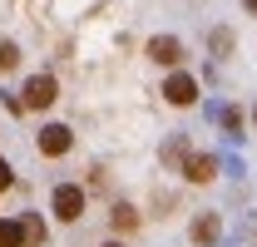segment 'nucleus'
<instances>
[{"label":"nucleus","mask_w":257,"mask_h":247,"mask_svg":"<svg viewBox=\"0 0 257 247\" xmlns=\"http://www.w3.org/2000/svg\"><path fill=\"white\" fill-rule=\"evenodd\" d=\"M25 242H45V222L40 217H25Z\"/></svg>","instance_id":"9b49d317"},{"label":"nucleus","mask_w":257,"mask_h":247,"mask_svg":"<svg viewBox=\"0 0 257 247\" xmlns=\"http://www.w3.org/2000/svg\"><path fill=\"white\" fill-rule=\"evenodd\" d=\"M104 247H124V242H104Z\"/></svg>","instance_id":"dca6fc26"},{"label":"nucleus","mask_w":257,"mask_h":247,"mask_svg":"<svg viewBox=\"0 0 257 247\" xmlns=\"http://www.w3.org/2000/svg\"><path fill=\"white\" fill-rule=\"evenodd\" d=\"M252 119H257V109H252Z\"/></svg>","instance_id":"f3484780"},{"label":"nucleus","mask_w":257,"mask_h":247,"mask_svg":"<svg viewBox=\"0 0 257 247\" xmlns=\"http://www.w3.org/2000/svg\"><path fill=\"white\" fill-rule=\"evenodd\" d=\"M223 129H232V134H237V129H242V114H237V109H227V114H223Z\"/></svg>","instance_id":"ddd939ff"},{"label":"nucleus","mask_w":257,"mask_h":247,"mask_svg":"<svg viewBox=\"0 0 257 247\" xmlns=\"http://www.w3.org/2000/svg\"><path fill=\"white\" fill-rule=\"evenodd\" d=\"M0 247H25V222L0 217Z\"/></svg>","instance_id":"6e6552de"},{"label":"nucleus","mask_w":257,"mask_h":247,"mask_svg":"<svg viewBox=\"0 0 257 247\" xmlns=\"http://www.w3.org/2000/svg\"><path fill=\"white\" fill-rule=\"evenodd\" d=\"M218 232H223V222H218V217L208 213V217H193V242H218Z\"/></svg>","instance_id":"0eeeda50"},{"label":"nucleus","mask_w":257,"mask_h":247,"mask_svg":"<svg viewBox=\"0 0 257 247\" xmlns=\"http://www.w3.org/2000/svg\"><path fill=\"white\" fill-rule=\"evenodd\" d=\"M213 50L227 55V50H232V30H213Z\"/></svg>","instance_id":"f8f14e48"},{"label":"nucleus","mask_w":257,"mask_h":247,"mask_svg":"<svg viewBox=\"0 0 257 247\" xmlns=\"http://www.w3.org/2000/svg\"><path fill=\"white\" fill-rule=\"evenodd\" d=\"M242 5H247V10H257V0H242Z\"/></svg>","instance_id":"2eb2a0df"},{"label":"nucleus","mask_w":257,"mask_h":247,"mask_svg":"<svg viewBox=\"0 0 257 247\" xmlns=\"http://www.w3.org/2000/svg\"><path fill=\"white\" fill-rule=\"evenodd\" d=\"M55 99H60L55 74H35V79H25V109H50Z\"/></svg>","instance_id":"f257e3e1"},{"label":"nucleus","mask_w":257,"mask_h":247,"mask_svg":"<svg viewBox=\"0 0 257 247\" xmlns=\"http://www.w3.org/2000/svg\"><path fill=\"white\" fill-rule=\"evenodd\" d=\"M15 64H20V45H15V40H0V74L15 69Z\"/></svg>","instance_id":"9d476101"},{"label":"nucleus","mask_w":257,"mask_h":247,"mask_svg":"<svg viewBox=\"0 0 257 247\" xmlns=\"http://www.w3.org/2000/svg\"><path fill=\"white\" fill-rule=\"evenodd\" d=\"M35 144H40V154H45V158H60V154H69V144H74V134H69L64 124H45Z\"/></svg>","instance_id":"7ed1b4c3"},{"label":"nucleus","mask_w":257,"mask_h":247,"mask_svg":"<svg viewBox=\"0 0 257 247\" xmlns=\"http://www.w3.org/2000/svg\"><path fill=\"white\" fill-rule=\"evenodd\" d=\"M10 178H15V173H10V163H0V193L10 188Z\"/></svg>","instance_id":"4468645a"},{"label":"nucleus","mask_w":257,"mask_h":247,"mask_svg":"<svg viewBox=\"0 0 257 247\" xmlns=\"http://www.w3.org/2000/svg\"><path fill=\"white\" fill-rule=\"evenodd\" d=\"M163 99L178 104V109H188L193 99H198V79H193V74H168V79H163Z\"/></svg>","instance_id":"20e7f679"},{"label":"nucleus","mask_w":257,"mask_h":247,"mask_svg":"<svg viewBox=\"0 0 257 247\" xmlns=\"http://www.w3.org/2000/svg\"><path fill=\"white\" fill-rule=\"evenodd\" d=\"M149 60H159V64L173 69V64L183 60V45H178L173 35H154V40H149Z\"/></svg>","instance_id":"423d86ee"},{"label":"nucleus","mask_w":257,"mask_h":247,"mask_svg":"<svg viewBox=\"0 0 257 247\" xmlns=\"http://www.w3.org/2000/svg\"><path fill=\"white\" fill-rule=\"evenodd\" d=\"M114 227H119V232H134V227H139V213H134L128 203H119V208H114Z\"/></svg>","instance_id":"1a4fd4ad"},{"label":"nucleus","mask_w":257,"mask_h":247,"mask_svg":"<svg viewBox=\"0 0 257 247\" xmlns=\"http://www.w3.org/2000/svg\"><path fill=\"white\" fill-rule=\"evenodd\" d=\"M79 213H84V188L60 183V188H55V217H60V222H74Z\"/></svg>","instance_id":"f03ea898"},{"label":"nucleus","mask_w":257,"mask_h":247,"mask_svg":"<svg viewBox=\"0 0 257 247\" xmlns=\"http://www.w3.org/2000/svg\"><path fill=\"white\" fill-rule=\"evenodd\" d=\"M183 173H188V183H213L218 178V158L213 154H188L183 158Z\"/></svg>","instance_id":"39448f33"}]
</instances>
